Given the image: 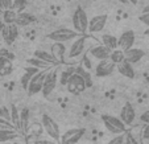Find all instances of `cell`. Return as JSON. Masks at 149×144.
<instances>
[{"instance_id":"cell-16","label":"cell","mask_w":149,"mask_h":144,"mask_svg":"<svg viewBox=\"0 0 149 144\" xmlns=\"http://www.w3.org/2000/svg\"><path fill=\"white\" fill-rule=\"evenodd\" d=\"M144 56H145V52H144L143 49L131 48L130 50L124 52V61H127L128 64L133 65V64H137L139 61H141Z\"/></svg>"},{"instance_id":"cell-45","label":"cell","mask_w":149,"mask_h":144,"mask_svg":"<svg viewBox=\"0 0 149 144\" xmlns=\"http://www.w3.org/2000/svg\"><path fill=\"white\" fill-rule=\"evenodd\" d=\"M128 3H131V4H137L139 0H128Z\"/></svg>"},{"instance_id":"cell-12","label":"cell","mask_w":149,"mask_h":144,"mask_svg":"<svg viewBox=\"0 0 149 144\" xmlns=\"http://www.w3.org/2000/svg\"><path fill=\"white\" fill-rule=\"evenodd\" d=\"M107 21H108L107 15H98V16H94L91 20H88L87 32H90V33H99V32H102L104 29Z\"/></svg>"},{"instance_id":"cell-39","label":"cell","mask_w":149,"mask_h":144,"mask_svg":"<svg viewBox=\"0 0 149 144\" xmlns=\"http://www.w3.org/2000/svg\"><path fill=\"white\" fill-rule=\"evenodd\" d=\"M139 20H140L141 23L144 24V25H146L149 28V13H143L139 16Z\"/></svg>"},{"instance_id":"cell-28","label":"cell","mask_w":149,"mask_h":144,"mask_svg":"<svg viewBox=\"0 0 149 144\" xmlns=\"http://www.w3.org/2000/svg\"><path fill=\"white\" fill-rule=\"evenodd\" d=\"M16 16L17 13L13 9H6V11H3V15H1V21L4 24H15Z\"/></svg>"},{"instance_id":"cell-32","label":"cell","mask_w":149,"mask_h":144,"mask_svg":"<svg viewBox=\"0 0 149 144\" xmlns=\"http://www.w3.org/2000/svg\"><path fill=\"white\" fill-rule=\"evenodd\" d=\"M75 71V68H70V69H68V70H65V71H62L61 73V75L58 77L59 78V83H61V86H66L68 85V82H69V78L71 77V74Z\"/></svg>"},{"instance_id":"cell-19","label":"cell","mask_w":149,"mask_h":144,"mask_svg":"<svg viewBox=\"0 0 149 144\" xmlns=\"http://www.w3.org/2000/svg\"><path fill=\"white\" fill-rule=\"evenodd\" d=\"M34 21H36V16H33L32 13L24 11V12H21V13H17L15 24H16L17 27H28V25H31V24H33Z\"/></svg>"},{"instance_id":"cell-2","label":"cell","mask_w":149,"mask_h":144,"mask_svg":"<svg viewBox=\"0 0 149 144\" xmlns=\"http://www.w3.org/2000/svg\"><path fill=\"white\" fill-rule=\"evenodd\" d=\"M73 27H74V31L77 32L78 34L83 36L86 32H87V28H88V16L86 13L83 8L81 6H78L75 8L73 13Z\"/></svg>"},{"instance_id":"cell-6","label":"cell","mask_w":149,"mask_h":144,"mask_svg":"<svg viewBox=\"0 0 149 144\" xmlns=\"http://www.w3.org/2000/svg\"><path fill=\"white\" fill-rule=\"evenodd\" d=\"M52 68H53V66H52ZM48 70H49V69H48ZM48 70H40L38 73L34 74V75L32 77L31 82H29V85H28V89H26L29 96L34 95V94L41 93L42 85H44V81H45V77H46Z\"/></svg>"},{"instance_id":"cell-51","label":"cell","mask_w":149,"mask_h":144,"mask_svg":"<svg viewBox=\"0 0 149 144\" xmlns=\"http://www.w3.org/2000/svg\"><path fill=\"white\" fill-rule=\"evenodd\" d=\"M0 46H1V44H0Z\"/></svg>"},{"instance_id":"cell-35","label":"cell","mask_w":149,"mask_h":144,"mask_svg":"<svg viewBox=\"0 0 149 144\" xmlns=\"http://www.w3.org/2000/svg\"><path fill=\"white\" fill-rule=\"evenodd\" d=\"M0 130H15V127L11 124V122L0 118Z\"/></svg>"},{"instance_id":"cell-18","label":"cell","mask_w":149,"mask_h":144,"mask_svg":"<svg viewBox=\"0 0 149 144\" xmlns=\"http://www.w3.org/2000/svg\"><path fill=\"white\" fill-rule=\"evenodd\" d=\"M33 57H34V58H37V59H41L42 62L48 64V65H50V66L59 65V62L57 61L56 58H54L53 56H52L50 53H48V52H45V50H42V49H37V50H34Z\"/></svg>"},{"instance_id":"cell-4","label":"cell","mask_w":149,"mask_h":144,"mask_svg":"<svg viewBox=\"0 0 149 144\" xmlns=\"http://www.w3.org/2000/svg\"><path fill=\"white\" fill-rule=\"evenodd\" d=\"M41 123H42V127L45 130V132L53 139L54 141H59V138H61V132H59V127H58V123L52 118L50 115L48 114H44L41 118Z\"/></svg>"},{"instance_id":"cell-30","label":"cell","mask_w":149,"mask_h":144,"mask_svg":"<svg viewBox=\"0 0 149 144\" xmlns=\"http://www.w3.org/2000/svg\"><path fill=\"white\" fill-rule=\"evenodd\" d=\"M110 61L115 65H119L124 61V52L120 50V49H115V50L111 52V56H110Z\"/></svg>"},{"instance_id":"cell-8","label":"cell","mask_w":149,"mask_h":144,"mask_svg":"<svg viewBox=\"0 0 149 144\" xmlns=\"http://www.w3.org/2000/svg\"><path fill=\"white\" fill-rule=\"evenodd\" d=\"M66 87H68L69 93L74 94V95H78V94L83 93L87 89V86H86V82H84V79L81 75H78L77 73H73L71 77L69 78Z\"/></svg>"},{"instance_id":"cell-17","label":"cell","mask_w":149,"mask_h":144,"mask_svg":"<svg viewBox=\"0 0 149 144\" xmlns=\"http://www.w3.org/2000/svg\"><path fill=\"white\" fill-rule=\"evenodd\" d=\"M50 54L57 59V61H58L59 64H65V54H66L65 44L53 43L50 45Z\"/></svg>"},{"instance_id":"cell-10","label":"cell","mask_w":149,"mask_h":144,"mask_svg":"<svg viewBox=\"0 0 149 144\" xmlns=\"http://www.w3.org/2000/svg\"><path fill=\"white\" fill-rule=\"evenodd\" d=\"M135 40H136V36L132 29H128V31L123 32L120 34V37L118 38V49H120L123 52L130 50L131 48H133Z\"/></svg>"},{"instance_id":"cell-23","label":"cell","mask_w":149,"mask_h":144,"mask_svg":"<svg viewBox=\"0 0 149 144\" xmlns=\"http://www.w3.org/2000/svg\"><path fill=\"white\" fill-rule=\"evenodd\" d=\"M100 41H102V45L106 46L107 49H110L111 52L118 49V37L113 36V34H102L100 37Z\"/></svg>"},{"instance_id":"cell-5","label":"cell","mask_w":149,"mask_h":144,"mask_svg":"<svg viewBox=\"0 0 149 144\" xmlns=\"http://www.w3.org/2000/svg\"><path fill=\"white\" fill-rule=\"evenodd\" d=\"M57 82H58V75H57V69L54 68H50L46 73V77H45V81H44V85H42V95L44 96H49L54 91L57 86Z\"/></svg>"},{"instance_id":"cell-48","label":"cell","mask_w":149,"mask_h":144,"mask_svg":"<svg viewBox=\"0 0 149 144\" xmlns=\"http://www.w3.org/2000/svg\"><path fill=\"white\" fill-rule=\"evenodd\" d=\"M1 15H3V9H0V19H1Z\"/></svg>"},{"instance_id":"cell-24","label":"cell","mask_w":149,"mask_h":144,"mask_svg":"<svg viewBox=\"0 0 149 144\" xmlns=\"http://www.w3.org/2000/svg\"><path fill=\"white\" fill-rule=\"evenodd\" d=\"M118 66V70L119 73L121 74L123 77H127V78H130V79H133L135 78V69H133V66L131 65V64H128L127 61H123L121 64H119Z\"/></svg>"},{"instance_id":"cell-34","label":"cell","mask_w":149,"mask_h":144,"mask_svg":"<svg viewBox=\"0 0 149 144\" xmlns=\"http://www.w3.org/2000/svg\"><path fill=\"white\" fill-rule=\"evenodd\" d=\"M82 68H84L87 71H90L91 69H93V65H91V61L88 59V57H87V54H84L83 56V58H82Z\"/></svg>"},{"instance_id":"cell-31","label":"cell","mask_w":149,"mask_h":144,"mask_svg":"<svg viewBox=\"0 0 149 144\" xmlns=\"http://www.w3.org/2000/svg\"><path fill=\"white\" fill-rule=\"evenodd\" d=\"M28 4V0H13L12 1V9L16 13H21L25 11V7Z\"/></svg>"},{"instance_id":"cell-25","label":"cell","mask_w":149,"mask_h":144,"mask_svg":"<svg viewBox=\"0 0 149 144\" xmlns=\"http://www.w3.org/2000/svg\"><path fill=\"white\" fill-rule=\"evenodd\" d=\"M20 136L16 130H0V143L6 141H13Z\"/></svg>"},{"instance_id":"cell-38","label":"cell","mask_w":149,"mask_h":144,"mask_svg":"<svg viewBox=\"0 0 149 144\" xmlns=\"http://www.w3.org/2000/svg\"><path fill=\"white\" fill-rule=\"evenodd\" d=\"M0 118L6 119L9 122V108L7 107H0Z\"/></svg>"},{"instance_id":"cell-41","label":"cell","mask_w":149,"mask_h":144,"mask_svg":"<svg viewBox=\"0 0 149 144\" xmlns=\"http://www.w3.org/2000/svg\"><path fill=\"white\" fill-rule=\"evenodd\" d=\"M141 138H143L144 140H149V124L144 126L143 131H141Z\"/></svg>"},{"instance_id":"cell-14","label":"cell","mask_w":149,"mask_h":144,"mask_svg":"<svg viewBox=\"0 0 149 144\" xmlns=\"http://www.w3.org/2000/svg\"><path fill=\"white\" fill-rule=\"evenodd\" d=\"M116 65L112 64L110 59H106V61H99L96 64L95 69H94V73L96 77H108L113 73Z\"/></svg>"},{"instance_id":"cell-26","label":"cell","mask_w":149,"mask_h":144,"mask_svg":"<svg viewBox=\"0 0 149 144\" xmlns=\"http://www.w3.org/2000/svg\"><path fill=\"white\" fill-rule=\"evenodd\" d=\"M9 122L15 127V130H19V123H20V111L15 105L9 106Z\"/></svg>"},{"instance_id":"cell-50","label":"cell","mask_w":149,"mask_h":144,"mask_svg":"<svg viewBox=\"0 0 149 144\" xmlns=\"http://www.w3.org/2000/svg\"><path fill=\"white\" fill-rule=\"evenodd\" d=\"M65 1H70V0H65Z\"/></svg>"},{"instance_id":"cell-37","label":"cell","mask_w":149,"mask_h":144,"mask_svg":"<svg viewBox=\"0 0 149 144\" xmlns=\"http://www.w3.org/2000/svg\"><path fill=\"white\" fill-rule=\"evenodd\" d=\"M124 141V134L123 135H116L115 138H112L107 144H123Z\"/></svg>"},{"instance_id":"cell-47","label":"cell","mask_w":149,"mask_h":144,"mask_svg":"<svg viewBox=\"0 0 149 144\" xmlns=\"http://www.w3.org/2000/svg\"><path fill=\"white\" fill-rule=\"evenodd\" d=\"M144 34H145V36H149V28H148V29H146V31H145V32H144Z\"/></svg>"},{"instance_id":"cell-13","label":"cell","mask_w":149,"mask_h":144,"mask_svg":"<svg viewBox=\"0 0 149 144\" xmlns=\"http://www.w3.org/2000/svg\"><path fill=\"white\" fill-rule=\"evenodd\" d=\"M119 119L125 124V127L127 126L133 124V122H135V119H136V111H135V108H133L131 102H127L125 105L123 106Z\"/></svg>"},{"instance_id":"cell-43","label":"cell","mask_w":149,"mask_h":144,"mask_svg":"<svg viewBox=\"0 0 149 144\" xmlns=\"http://www.w3.org/2000/svg\"><path fill=\"white\" fill-rule=\"evenodd\" d=\"M143 13H149V4L143 8Z\"/></svg>"},{"instance_id":"cell-22","label":"cell","mask_w":149,"mask_h":144,"mask_svg":"<svg viewBox=\"0 0 149 144\" xmlns=\"http://www.w3.org/2000/svg\"><path fill=\"white\" fill-rule=\"evenodd\" d=\"M28 122H29V110L28 108H23V111H20V123H19V130L21 135H26L28 132Z\"/></svg>"},{"instance_id":"cell-1","label":"cell","mask_w":149,"mask_h":144,"mask_svg":"<svg viewBox=\"0 0 149 144\" xmlns=\"http://www.w3.org/2000/svg\"><path fill=\"white\" fill-rule=\"evenodd\" d=\"M81 34H78L74 29H70V28H58L56 31L50 32L49 34H46V38L53 41V43H61V44H65L68 41H74L75 38Z\"/></svg>"},{"instance_id":"cell-21","label":"cell","mask_w":149,"mask_h":144,"mask_svg":"<svg viewBox=\"0 0 149 144\" xmlns=\"http://www.w3.org/2000/svg\"><path fill=\"white\" fill-rule=\"evenodd\" d=\"M24 70H25V73L21 75V78H20V83H21V86H23V89H28V85L29 82H31L32 77L34 75V74L38 73V69L33 68V66H26V68H24Z\"/></svg>"},{"instance_id":"cell-3","label":"cell","mask_w":149,"mask_h":144,"mask_svg":"<svg viewBox=\"0 0 149 144\" xmlns=\"http://www.w3.org/2000/svg\"><path fill=\"white\" fill-rule=\"evenodd\" d=\"M102 122H103L104 127L107 128L110 132H112L113 135H123L127 131L125 124L118 116L110 115V114H103L102 115Z\"/></svg>"},{"instance_id":"cell-15","label":"cell","mask_w":149,"mask_h":144,"mask_svg":"<svg viewBox=\"0 0 149 144\" xmlns=\"http://www.w3.org/2000/svg\"><path fill=\"white\" fill-rule=\"evenodd\" d=\"M90 54L93 56V58L98 59V61H106V59H110L111 50L103 46L102 44L96 43L93 48H90Z\"/></svg>"},{"instance_id":"cell-40","label":"cell","mask_w":149,"mask_h":144,"mask_svg":"<svg viewBox=\"0 0 149 144\" xmlns=\"http://www.w3.org/2000/svg\"><path fill=\"white\" fill-rule=\"evenodd\" d=\"M140 122H143L144 124H149V110L144 111L140 115Z\"/></svg>"},{"instance_id":"cell-36","label":"cell","mask_w":149,"mask_h":144,"mask_svg":"<svg viewBox=\"0 0 149 144\" xmlns=\"http://www.w3.org/2000/svg\"><path fill=\"white\" fill-rule=\"evenodd\" d=\"M12 1L13 0H0V9H12Z\"/></svg>"},{"instance_id":"cell-33","label":"cell","mask_w":149,"mask_h":144,"mask_svg":"<svg viewBox=\"0 0 149 144\" xmlns=\"http://www.w3.org/2000/svg\"><path fill=\"white\" fill-rule=\"evenodd\" d=\"M123 144H140V141L135 138V135H133L132 132H127V131H125V134H124Z\"/></svg>"},{"instance_id":"cell-53","label":"cell","mask_w":149,"mask_h":144,"mask_svg":"<svg viewBox=\"0 0 149 144\" xmlns=\"http://www.w3.org/2000/svg\"><path fill=\"white\" fill-rule=\"evenodd\" d=\"M0 54H1V53H0Z\"/></svg>"},{"instance_id":"cell-49","label":"cell","mask_w":149,"mask_h":144,"mask_svg":"<svg viewBox=\"0 0 149 144\" xmlns=\"http://www.w3.org/2000/svg\"><path fill=\"white\" fill-rule=\"evenodd\" d=\"M12 144H19V143H12Z\"/></svg>"},{"instance_id":"cell-44","label":"cell","mask_w":149,"mask_h":144,"mask_svg":"<svg viewBox=\"0 0 149 144\" xmlns=\"http://www.w3.org/2000/svg\"><path fill=\"white\" fill-rule=\"evenodd\" d=\"M3 28H4V23L1 21V19H0V33H1V31H3Z\"/></svg>"},{"instance_id":"cell-20","label":"cell","mask_w":149,"mask_h":144,"mask_svg":"<svg viewBox=\"0 0 149 144\" xmlns=\"http://www.w3.org/2000/svg\"><path fill=\"white\" fill-rule=\"evenodd\" d=\"M13 71V64L12 59L0 54V77H8Z\"/></svg>"},{"instance_id":"cell-29","label":"cell","mask_w":149,"mask_h":144,"mask_svg":"<svg viewBox=\"0 0 149 144\" xmlns=\"http://www.w3.org/2000/svg\"><path fill=\"white\" fill-rule=\"evenodd\" d=\"M26 62H28V65H31V66H33V68H36V69H38V70H48V69H50L52 66L50 65H48V64H45V62H42L41 59H37V58H28L26 59Z\"/></svg>"},{"instance_id":"cell-11","label":"cell","mask_w":149,"mask_h":144,"mask_svg":"<svg viewBox=\"0 0 149 144\" xmlns=\"http://www.w3.org/2000/svg\"><path fill=\"white\" fill-rule=\"evenodd\" d=\"M0 34L7 45H12L19 37V27L16 24H4V28Z\"/></svg>"},{"instance_id":"cell-46","label":"cell","mask_w":149,"mask_h":144,"mask_svg":"<svg viewBox=\"0 0 149 144\" xmlns=\"http://www.w3.org/2000/svg\"><path fill=\"white\" fill-rule=\"evenodd\" d=\"M121 4H128V0H119Z\"/></svg>"},{"instance_id":"cell-42","label":"cell","mask_w":149,"mask_h":144,"mask_svg":"<svg viewBox=\"0 0 149 144\" xmlns=\"http://www.w3.org/2000/svg\"><path fill=\"white\" fill-rule=\"evenodd\" d=\"M33 144H57L54 140H49V139H38V140H34Z\"/></svg>"},{"instance_id":"cell-9","label":"cell","mask_w":149,"mask_h":144,"mask_svg":"<svg viewBox=\"0 0 149 144\" xmlns=\"http://www.w3.org/2000/svg\"><path fill=\"white\" fill-rule=\"evenodd\" d=\"M87 36H79L78 38H75L73 41V44L70 45V49H69V58H78L79 56L84 53L86 50V45H87Z\"/></svg>"},{"instance_id":"cell-7","label":"cell","mask_w":149,"mask_h":144,"mask_svg":"<svg viewBox=\"0 0 149 144\" xmlns=\"http://www.w3.org/2000/svg\"><path fill=\"white\" fill-rule=\"evenodd\" d=\"M86 134L84 128H70V130L65 131L59 138V143L61 144H77Z\"/></svg>"},{"instance_id":"cell-52","label":"cell","mask_w":149,"mask_h":144,"mask_svg":"<svg viewBox=\"0 0 149 144\" xmlns=\"http://www.w3.org/2000/svg\"><path fill=\"white\" fill-rule=\"evenodd\" d=\"M44 1H45V0H44Z\"/></svg>"},{"instance_id":"cell-27","label":"cell","mask_w":149,"mask_h":144,"mask_svg":"<svg viewBox=\"0 0 149 144\" xmlns=\"http://www.w3.org/2000/svg\"><path fill=\"white\" fill-rule=\"evenodd\" d=\"M74 73H77L78 75H81L82 78L84 79V82H86V86H87V87H91V86H93V79H91L90 71H87L84 68H82V66L79 65L78 68H75V71H74Z\"/></svg>"}]
</instances>
